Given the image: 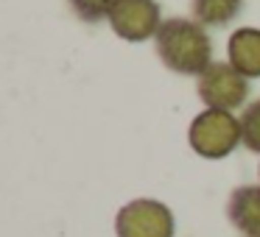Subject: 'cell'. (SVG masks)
I'll return each instance as SVG.
<instances>
[{"instance_id":"obj_3","label":"cell","mask_w":260,"mask_h":237,"mask_svg":"<svg viewBox=\"0 0 260 237\" xmlns=\"http://www.w3.org/2000/svg\"><path fill=\"white\" fill-rule=\"evenodd\" d=\"M199 98L207 109L218 112H232L243 106L249 95V78H243L230 62H213L196 81Z\"/></svg>"},{"instance_id":"obj_1","label":"cell","mask_w":260,"mask_h":237,"mask_svg":"<svg viewBox=\"0 0 260 237\" xmlns=\"http://www.w3.org/2000/svg\"><path fill=\"white\" fill-rule=\"evenodd\" d=\"M154 51L165 67L179 75H202L213 64V42L196 20H162L154 36Z\"/></svg>"},{"instance_id":"obj_8","label":"cell","mask_w":260,"mask_h":237,"mask_svg":"<svg viewBox=\"0 0 260 237\" xmlns=\"http://www.w3.org/2000/svg\"><path fill=\"white\" fill-rule=\"evenodd\" d=\"M241 9L243 0H190L193 20L199 25H215V28L232 23L241 14Z\"/></svg>"},{"instance_id":"obj_10","label":"cell","mask_w":260,"mask_h":237,"mask_svg":"<svg viewBox=\"0 0 260 237\" xmlns=\"http://www.w3.org/2000/svg\"><path fill=\"white\" fill-rule=\"evenodd\" d=\"M115 3L118 0H68L70 12L81 20V23H98V20H109Z\"/></svg>"},{"instance_id":"obj_2","label":"cell","mask_w":260,"mask_h":237,"mask_svg":"<svg viewBox=\"0 0 260 237\" xmlns=\"http://www.w3.org/2000/svg\"><path fill=\"white\" fill-rule=\"evenodd\" d=\"M187 142L199 156L224 159L241 142V123H238V117H232V112L207 109L193 117L190 129H187Z\"/></svg>"},{"instance_id":"obj_7","label":"cell","mask_w":260,"mask_h":237,"mask_svg":"<svg viewBox=\"0 0 260 237\" xmlns=\"http://www.w3.org/2000/svg\"><path fill=\"white\" fill-rule=\"evenodd\" d=\"M226 56H230V64L243 78H260V31L257 28L232 31Z\"/></svg>"},{"instance_id":"obj_4","label":"cell","mask_w":260,"mask_h":237,"mask_svg":"<svg viewBox=\"0 0 260 237\" xmlns=\"http://www.w3.org/2000/svg\"><path fill=\"white\" fill-rule=\"evenodd\" d=\"M118 237H174V212L162 201L137 198L115 215Z\"/></svg>"},{"instance_id":"obj_6","label":"cell","mask_w":260,"mask_h":237,"mask_svg":"<svg viewBox=\"0 0 260 237\" xmlns=\"http://www.w3.org/2000/svg\"><path fill=\"white\" fill-rule=\"evenodd\" d=\"M226 218L241 234L260 237V184L235 187L226 201Z\"/></svg>"},{"instance_id":"obj_5","label":"cell","mask_w":260,"mask_h":237,"mask_svg":"<svg viewBox=\"0 0 260 237\" xmlns=\"http://www.w3.org/2000/svg\"><path fill=\"white\" fill-rule=\"evenodd\" d=\"M112 31L126 42H143L148 36H157L159 25V6L154 0H118L109 14Z\"/></svg>"},{"instance_id":"obj_9","label":"cell","mask_w":260,"mask_h":237,"mask_svg":"<svg viewBox=\"0 0 260 237\" xmlns=\"http://www.w3.org/2000/svg\"><path fill=\"white\" fill-rule=\"evenodd\" d=\"M238 123H241V142L249 151L260 153V101L249 103L241 112Z\"/></svg>"}]
</instances>
